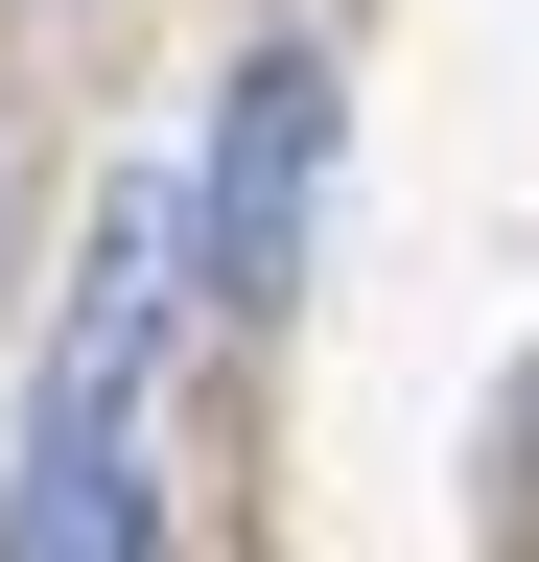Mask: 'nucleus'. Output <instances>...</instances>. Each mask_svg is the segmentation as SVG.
Returning <instances> with one entry per match:
<instances>
[{"instance_id": "obj_1", "label": "nucleus", "mask_w": 539, "mask_h": 562, "mask_svg": "<svg viewBox=\"0 0 539 562\" xmlns=\"http://www.w3.org/2000/svg\"><path fill=\"white\" fill-rule=\"evenodd\" d=\"M305 188H328V47H235L212 165H188V281L212 305H282L305 281Z\"/></svg>"}, {"instance_id": "obj_2", "label": "nucleus", "mask_w": 539, "mask_h": 562, "mask_svg": "<svg viewBox=\"0 0 539 562\" xmlns=\"http://www.w3.org/2000/svg\"><path fill=\"white\" fill-rule=\"evenodd\" d=\"M0 562H165V469H142V375H47Z\"/></svg>"}]
</instances>
